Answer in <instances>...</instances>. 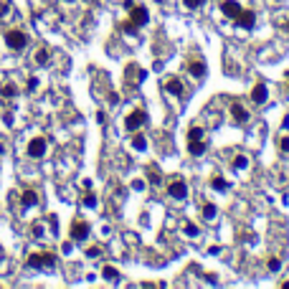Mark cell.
Wrapping results in <instances>:
<instances>
[{
    "instance_id": "cell-1",
    "label": "cell",
    "mask_w": 289,
    "mask_h": 289,
    "mask_svg": "<svg viewBox=\"0 0 289 289\" xmlns=\"http://www.w3.org/2000/svg\"><path fill=\"white\" fill-rule=\"evenodd\" d=\"M26 264L30 269H38V271H51L56 266V254H51V251H33V254H28Z\"/></svg>"
},
{
    "instance_id": "cell-2",
    "label": "cell",
    "mask_w": 289,
    "mask_h": 289,
    "mask_svg": "<svg viewBox=\"0 0 289 289\" xmlns=\"http://www.w3.org/2000/svg\"><path fill=\"white\" fill-rule=\"evenodd\" d=\"M5 46L10 51H23L28 46V33L21 28H8L5 30Z\"/></svg>"
},
{
    "instance_id": "cell-3",
    "label": "cell",
    "mask_w": 289,
    "mask_h": 289,
    "mask_svg": "<svg viewBox=\"0 0 289 289\" xmlns=\"http://www.w3.org/2000/svg\"><path fill=\"white\" fill-rule=\"evenodd\" d=\"M46 150H49V142H46V137H43V134H38V137H33V140L28 142L26 155H28V158H33V160H41V158L46 155Z\"/></svg>"
},
{
    "instance_id": "cell-4",
    "label": "cell",
    "mask_w": 289,
    "mask_h": 289,
    "mask_svg": "<svg viewBox=\"0 0 289 289\" xmlns=\"http://www.w3.org/2000/svg\"><path fill=\"white\" fill-rule=\"evenodd\" d=\"M145 122H147V112H145V109H134V112L127 114L125 127H127V132H137V130L145 125Z\"/></svg>"
},
{
    "instance_id": "cell-5",
    "label": "cell",
    "mask_w": 289,
    "mask_h": 289,
    "mask_svg": "<svg viewBox=\"0 0 289 289\" xmlns=\"http://www.w3.org/2000/svg\"><path fill=\"white\" fill-rule=\"evenodd\" d=\"M147 21H150V13H147L145 5H132V8H130V23H132L134 28L147 26Z\"/></svg>"
},
{
    "instance_id": "cell-6",
    "label": "cell",
    "mask_w": 289,
    "mask_h": 289,
    "mask_svg": "<svg viewBox=\"0 0 289 289\" xmlns=\"http://www.w3.org/2000/svg\"><path fill=\"white\" fill-rule=\"evenodd\" d=\"M167 195L175 198V201H183V198L188 195V185H185V180H173L170 185H167Z\"/></svg>"
},
{
    "instance_id": "cell-7",
    "label": "cell",
    "mask_w": 289,
    "mask_h": 289,
    "mask_svg": "<svg viewBox=\"0 0 289 289\" xmlns=\"http://www.w3.org/2000/svg\"><path fill=\"white\" fill-rule=\"evenodd\" d=\"M86 236H89V223L76 218V221L71 223V238H74V241H84Z\"/></svg>"
},
{
    "instance_id": "cell-8",
    "label": "cell",
    "mask_w": 289,
    "mask_h": 289,
    "mask_svg": "<svg viewBox=\"0 0 289 289\" xmlns=\"http://www.w3.org/2000/svg\"><path fill=\"white\" fill-rule=\"evenodd\" d=\"M221 10H223L226 18L236 21V18H238V13H241V5L236 3V0H223V3H221Z\"/></svg>"
},
{
    "instance_id": "cell-9",
    "label": "cell",
    "mask_w": 289,
    "mask_h": 289,
    "mask_svg": "<svg viewBox=\"0 0 289 289\" xmlns=\"http://www.w3.org/2000/svg\"><path fill=\"white\" fill-rule=\"evenodd\" d=\"M236 23H238L241 28H254V23H256V15H254L251 10H243V8H241V13H238Z\"/></svg>"
},
{
    "instance_id": "cell-10",
    "label": "cell",
    "mask_w": 289,
    "mask_h": 289,
    "mask_svg": "<svg viewBox=\"0 0 289 289\" xmlns=\"http://www.w3.org/2000/svg\"><path fill=\"white\" fill-rule=\"evenodd\" d=\"M49 61H51V53H49V49H46V46H41V49L33 51V64H36V66H46Z\"/></svg>"
},
{
    "instance_id": "cell-11",
    "label": "cell",
    "mask_w": 289,
    "mask_h": 289,
    "mask_svg": "<svg viewBox=\"0 0 289 289\" xmlns=\"http://www.w3.org/2000/svg\"><path fill=\"white\" fill-rule=\"evenodd\" d=\"M231 117L238 122V125H243V122H249V112L243 109V106H241L238 102H234V104H231Z\"/></svg>"
},
{
    "instance_id": "cell-12",
    "label": "cell",
    "mask_w": 289,
    "mask_h": 289,
    "mask_svg": "<svg viewBox=\"0 0 289 289\" xmlns=\"http://www.w3.org/2000/svg\"><path fill=\"white\" fill-rule=\"evenodd\" d=\"M21 206H23V208L38 206V193H36V190H23V193H21Z\"/></svg>"
},
{
    "instance_id": "cell-13",
    "label": "cell",
    "mask_w": 289,
    "mask_h": 289,
    "mask_svg": "<svg viewBox=\"0 0 289 289\" xmlns=\"http://www.w3.org/2000/svg\"><path fill=\"white\" fill-rule=\"evenodd\" d=\"M0 97H3V99L18 97V86H15L13 81H3V84H0Z\"/></svg>"
},
{
    "instance_id": "cell-14",
    "label": "cell",
    "mask_w": 289,
    "mask_h": 289,
    "mask_svg": "<svg viewBox=\"0 0 289 289\" xmlns=\"http://www.w3.org/2000/svg\"><path fill=\"white\" fill-rule=\"evenodd\" d=\"M251 102H254V104H264V102H266V86H264V84H256V86L251 89Z\"/></svg>"
},
{
    "instance_id": "cell-15",
    "label": "cell",
    "mask_w": 289,
    "mask_h": 289,
    "mask_svg": "<svg viewBox=\"0 0 289 289\" xmlns=\"http://www.w3.org/2000/svg\"><path fill=\"white\" fill-rule=\"evenodd\" d=\"M188 71L195 76V79H203L206 76V64L203 61H188Z\"/></svg>"
},
{
    "instance_id": "cell-16",
    "label": "cell",
    "mask_w": 289,
    "mask_h": 289,
    "mask_svg": "<svg viewBox=\"0 0 289 289\" xmlns=\"http://www.w3.org/2000/svg\"><path fill=\"white\" fill-rule=\"evenodd\" d=\"M165 89L170 91V94H175V97H183V81H180V79H175V76L165 81Z\"/></svg>"
},
{
    "instance_id": "cell-17",
    "label": "cell",
    "mask_w": 289,
    "mask_h": 289,
    "mask_svg": "<svg viewBox=\"0 0 289 289\" xmlns=\"http://www.w3.org/2000/svg\"><path fill=\"white\" fill-rule=\"evenodd\" d=\"M188 152H190V155H203V152H206V142L203 140H188Z\"/></svg>"
},
{
    "instance_id": "cell-18",
    "label": "cell",
    "mask_w": 289,
    "mask_h": 289,
    "mask_svg": "<svg viewBox=\"0 0 289 289\" xmlns=\"http://www.w3.org/2000/svg\"><path fill=\"white\" fill-rule=\"evenodd\" d=\"M102 274H104V279H106V282H117V279H119V271H117L114 266H104Z\"/></svg>"
},
{
    "instance_id": "cell-19",
    "label": "cell",
    "mask_w": 289,
    "mask_h": 289,
    "mask_svg": "<svg viewBox=\"0 0 289 289\" xmlns=\"http://www.w3.org/2000/svg\"><path fill=\"white\" fill-rule=\"evenodd\" d=\"M132 147H134V150H145V147H147L145 134H134V137H132Z\"/></svg>"
},
{
    "instance_id": "cell-20",
    "label": "cell",
    "mask_w": 289,
    "mask_h": 289,
    "mask_svg": "<svg viewBox=\"0 0 289 289\" xmlns=\"http://www.w3.org/2000/svg\"><path fill=\"white\" fill-rule=\"evenodd\" d=\"M203 218H208V221H210V218H216V206L206 203V206H203Z\"/></svg>"
},
{
    "instance_id": "cell-21",
    "label": "cell",
    "mask_w": 289,
    "mask_h": 289,
    "mask_svg": "<svg viewBox=\"0 0 289 289\" xmlns=\"http://www.w3.org/2000/svg\"><path fill=\"white\" fill-rule=\"evenodd\" d=\"M188 140H203V130H201V127H190Z\"/></svg>"
},
{
    "instance_id": "cell-22",
    "label": "cell",
    "mask_w": 289,
    "mask_h": 289,
    "mask_svg": "<svg viewBox=\"0 0 289 289\" xmlns=\"http://www.w3.org/2000/svg\"><path fill=\"white\" fill-rule=\"evenodd\" d=\"M183 5H185L188 10H198L203 5V0H183Z\"/></svg>"
},
{
    "instance_id": "cell-23",
    "label": "cell",
    "mask_w": 289,
    "mask_h": 289,
    "mask_svg": "<svg viewBox=\"0 0 289 289\" xmlns=\"http://www.w3.org/2000/svg\"><path fill=\"white\" fill-rule=\"evenodd\" d=\"M210 185L216 188V190H226V188H228V183H226L223 178H213V183H210Z\"/></svg>"
},
{
    "instance_id": "cell-24",
    "label": "cell",
    "mask_w": 289,
    "mask_h": 289,
    "mask_svg": "<svg viewBox=\"0 0 289 289\" xmlns=\"http://www.w3.org/2000/svg\"><path fill=\"white\" fill-rule=\"evenodd\" d=\"M84 206H86V208H97V198L91 195V193H86V195H84Z\"/></svg>"
},
{
    "instance_id": "cell-25",
    "label": "cell",
    "mask_w": 289,
    "mask_h": 289,
    "mask_svg": "<svg viewBox=\"0 0 289 289\" xmlns=\"http://www.w3.org/2000/svg\"><path fill=\"white\" fill-rule=\"evenodd\" d=\"M99 254H102V249H99V246H91V249H86V256H89V259H97Z\"/></svg>"
},
{
    "instance_id": "cell-26",
    "label": "cell",
    "mask_w": 289,
    "mask_h": 289,
    "mask_svg": "<svg viewBox=\"0 0 289 289\" xmlns=\"http://www.w3.org/2000/svg\"><path fill=\"white\" fill-rule=\"evenodd\" d=\"M279 147H282V152H289V134H284L279 140Z\"/></svg>"
},
{
    "instance_id": "cell-27",
    "label": "cell",
    "mask_w": 289,
    "mask_h": 289,
    "mask_svg": "<svg viewBox=\"0 0 289 289\" xmlns=\"http://www.w3.org/2000/svg\"><path fill=\"white\" fill-rule=\"evenodd\" d=\"M185 234H188V236H195V234H198V226H193V223H185Z\"/></svg>"
},
{
    "instance_id": "cell-28",
    "label": "cell",
    "mask_w": 289,
    "mask_h": 289,
    "mask_svg": "<svg viewBox=\"0 0 289 289\" xmlns=\"http://www.w3.org/2000/svg\"><path fill=\"white\" fill-rule=\"evenodd\" d=\"M279 266H282V262H279V259H269V269H271V271H277Z\"/></svg>"
},
{
    "instance_id": "cell-29",
    "label": "cell",
    "mask_w": 289,
    "mask_h": 289,
    "mask_svg": "<svg viewBox=\"0 0 289 289\" xmlns=\"http://www.w3.org/2000/svg\"><path fill=\"white\" fill-rule=\"evenodd\" d=\"M0 15H8V0H0Z\"/></svg>"
},
{
    "instance_id": "cell-30",
    "label": "cell",
    "mask_w": 289,
    "mask_h": 289,
    "mask_svg": "<svg viewBox=\"0 0 289 289\" xmlns=\"http://www.w3.org/2000/svg\"><path fill=\"white\" fill-rule=\"evenodd\" d=\"M147 178H150V183H152V185H158V183H160V175H158V173H150Z\"/></svg>"
},
{
    "instance_id": "cell-31",
    "label": "cell",
    "mask_w": 289,
    "mask_h": 289,
    "mask_svg": "<svg viewBox=\"0 0 289 289\" xmlns=\"http://www.w3.org/2000/svg\"><path fill=\"white\" fill-rule=\"evenodd\" d=\"M236 167H246L249 162H246V158H236V162H234Z\"/></svg>"
},
{
    "instance_id": "cell-32",
    "label": "cell",
    "mask_w": 289,
    "mask_h": 289,
    "mask_svg": "<svg viewBox=\"0 0 289 289\" xmlns=\"http://www.w3.org/2000/svg\"><path fill=\"white\" fill-rule=\"evenodd\" d=\"M33 234H36V236H43V228H41L38 223H33Z\"/></svg>"
},
{
    "instance_id": "cell-33",
    "label": "cell",
    "mask_w": 289,
    "mask_h": 289,
    "mask_svg": "<svg viewBox=\"0 0 289 289\" xmlns=\"http://www.w3.org/2000/svg\"><path fill=\"white\" fill-rule=\"evenodd\" d=\"M287 79H289V71H287Z\"/></svg>"
},
{
    "instance_id": "cell-34",
    "label": "cell",
    "mask_w": 289,
    "mask_h": 289,
    "mask_svg": "<svg viewBox=\"0 0 289 289\" xmlns=\"http://www.w3.org/2000/svg\"><path fill=\"white\" fill-rule=\"evenodd\" d=\"M66 3H71V0H66Z\"/></svg>"
}]
</instances>
